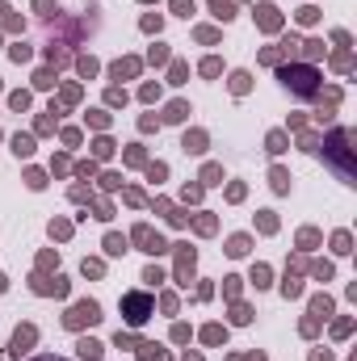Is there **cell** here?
<instances>
[{
  "label": "cell",
  "mask_w": 357,
  "mask_h": 361,
  "mask_svg": "<svg viewBox=\"0 0 357 361\" xmlns=\"http://www.w3.org/2000/svg\"><path fill=\"white\" fill-rule=\"evenodd\" d=\"M42 361H55V357H42Z\"/></svg>",
  "instance_id": "obj_4"
},
{
  "label": "cell",
  "mask_w": 357,
  "mask_h": 361,
  "mask_svg": "<svg viewBox=\"0 0 357 361\" xmlns=\"http://www.w3.org/2000/svg\"><path fill=\"white\" fill-rule=\"evenodd\" d=\"M84 320H88V324L97 320V303H84V307H76V311L67 315V324H72V328H76V324H84Z\"/></svg>",
  "instance_id": "obj_3"
},
{
  "label": "cell",
  "mask_w": 357,
  "mask_h": 361,
  "mask_svg": "<svg viewBox=\"0 0 357 361\" xmlns=\"http://www.w3.org/2000/svg\"><path fill=\"white\" fill-rule=\"evenodd\" d=\"M147 311H151V303H147L143 294H130V299H126V320H130V324H143Z\"/></svg>",
  "instance_id": "obj_2"
},
{
  "label": "cell",
  "mask_w": 357,
  "mask_h": 361,
  "mask_svg": "<svg viewBox=\"0 0 357 361\" xmlns=\"http://www.w3.org/2000/svg\"><path fill=\"white\" fill-rule=\"evenodd\" d=\"M282 80H286L295 93H311V88H316V71H307V67H303V71H290V67H286Z\"/></svg>",
  "instance_id": "obj_1"
}]
</instances>
